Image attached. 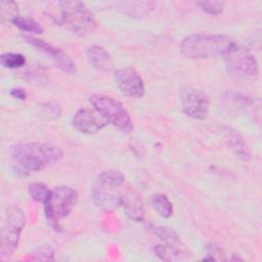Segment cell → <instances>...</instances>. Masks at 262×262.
Listing matches in <instances>:
<instances>
[{
	"label": "cell",
	"mask_w": 262,
	"mask_h": 262,
	"mask_svg": "<svg viewBox=\"0 0 262 262\" xmlns=\"http://www.w3.org/2000/svg\"><path fill=\"white\" fill-rule=\"evenodd\" d=\"M208 250V254L213 256L215 258V260H224V258L222 257V252L221 250L216 246V245H208L207 247Z\"/></svg>",
	"instance_id": "26"
},
{
	"label": "cell",
	"mask_w": 262,
	"mask_h": 262,
	"mask_svg": "<svg viewBox=\"0 0 262 262\" xmlns=\"http://www.w3.org/2000/svg\"><path fill=\"white\" fill-rule=\"evenodd\" d=\"M72 124L76 130L84 134H94L108 123L95 110L81 108L73 117Z\"/></svg>",
	"instance_id": "12"
},
{
	"label": "cell",
	"mask_w": 262,
	"mask_h": 262,
	"mask_svg": "<svg viewBox=\"0 0 262 262\" xmlns=\"http://www.w3.org/2000/svg\"><path fill=\"white\" fill-rule=\"evenodd\" d=\"M9 94H10L13 98L18 99V100H26L27 97H28L27 91H26L24 88H20V87L12 88V89L10 90Z\"/></svg>",
	"instance_id": "25"
},
{
	"label": "cell",
	"mask_w": 262,
	"mask_h": 262,
	"mask_svg": "<svg viewBox=\"0 0 262 262\" xmlns=\"http://www.w3.org/2000/svg\"><path fill=\"white\" fill-rule=\"evenodd\" d=\"M180 103L183 113L193 119L204 120L208 117L210 100L200 89L187 86L180 91Z\"/></svg>",
	"instance_id": "9"
},
{
	"label": "cell",
	"mask_w": 262,
	"mask_h": 262,
	"mask_svg": "<svg viewBox=\"0 0 262 262\" xmlns=\"http://www.w3.org/2000/svg\"><path fill=\"white\" fill-rule=\"evenodd\" d=\"M114 80L117 87L126 96L141 98L145 93V87L141 76L131 67L117 70L114 73Z\"/></svg>",
	"instance_id": "11"
},
{
	"label": "cell",
	"mask_w": 262,
	"mask_h": 262,
	"mask_svg": "<svg viewBox=\"0 0 262 262\" xmlns=\"http://www.w3.org/2000/svg\"><path fill=\"white\" fill-rule=\"evenodd\" d=\"M28 191L30 196L38 202V203H42L45 204V202L47 201L49 193H50V189H48V187L41 182H33L29 185L28 187Z\"/></svg>",
	"instance_id": "21"
},
{
	"label": "cell",
	"mask_w": 262,
	"mask_h": 262,
	"mask_svg": "<svg viewBox=\"0 0 262 262\" xmlns=\"http://www.w3.org/2000/svg\"><path fill=\"white\" fill-rule=\"evenodd\" d=\"M150 204L155 211L163 218H169L173 214V205L163 193H156L150 199Z\"/></svg>",
	"instance_id": "16"
},
{
	"label": "cell",
	"mask_w": 262,
	"mask_h": 262,
	"mask_svg": "<svg viewBox=\"0 0 262 262\" xmlns=\"http://www.w3.org/2000/svg\"><path fill=\"white\" fill-rule=\"evenodd\" d=\"M10 156L18 171L30 173L40 171L58 162L62 150L50 143L24 142L10 147Z\"/></svg>",
	"instance_id": "2"
},
{
	"label": "cell",
	"mask_w": 262,
	"mask_h": 262,
	"mask_svg": "<svg viewBox=\"0 0 262 262\" xmlns=\"http://www.w3.org/2000/svg\"><path fill=\"white\" fill-rule=\"evenodd\" d=\"M195 4L202 11L211 15H219L224 8V2L221 1H199Z\"/></svg>",
	"instance_id": "23"
},
{
	"label": "cell",
	"mask_w": 262,
	"mask_h": 262,
	"mask_svg": "<svg viewBox=\"0 0 262 262\" xmlns=\"http://www.w3.org/2000/svg\"><path fill=\"white\" fill-rule=\"evenodd\" d=\"M222 133L228 146L233 150L236 157L243 161H248L251 159V152L248 145L235 130L229 127H223Z\"/></svg>",
	"instance_id": "14"
},
{
	"label": "cell",
	"mask_w": 262,
	"mask_h": 262,
	"mask_svg": "<svg viewBox=\"0 0 262 262\" xmlns=\"http://www.w3.org/2000/svg\"><path fill=\"white\" fill-rule=\"evenodd\" d=\"M228 73L238 79H256L258 76V62L256 57L244 48L236 47L225 56Z\"/></svg>",
	"instance_id": "8"
},
{
	"label": "cell",
	"mask_w": 262,
	"mask_h": 262,
	"mask_svg": "<svg viewBox=\"0 0 262 262\" xmlns=\"http://www.w3.org/2000/svg\"><path fill=\"white\" fill-rule=\"evenodd\" d=\"M154 232L158 235L165 244L178 246L180 244V239L178 234L168 226H157L154 228Z\"/></svg>",
	"instance_id": "22"
},
{
	"label": "cell",
	"mask_w": 262,
	"mask_h": 262,
	"mask_svg": "<svg viewBox=\"0 0 262 262\" xmlns=\"http://www.w3.org/2000/svg\"><path fill=\"white\" fill-rule=\"evenodd\" d=\"M155 254L164 261H176L183 259V253L177 248V246L172 245H157L154 248Z\"/></svg>",
	"instance_id": "17"
},
{
	"label": "cell",
	"mask_w": 262,
	"mask_h": 262,
	"mask_svg": "<svg viewBox=\"0 0 262 262\" xmlns=\"http://www.w3.org/2000/svg\"><path fill=\"white\" fill-rule=\"evenodd\" d=\"M0 63L3 68L7 69H17L21 68L26 63L25 55L15 52H6L1 54Z\"/></svg>",
	"instance_id": "19"
},
{
	"label": "cell",
	"mask_w": 262,
	"mask_h": 262,
	"mask_svg": "<svg viewBox=\"0 0 262 262\" xmlns=\"http://www.w3.org/2000/svg\"><path fill=\"white\" fill-rule=\"evenodd\" d=\"M49 16L59 26L86 36L95 32L97 21L90 9L81 1H57L49 3Z\"/></svg>",
	"instance_id": "1"
},
{
	"label": "cell",
	"mask_w": 262,
	"mask_h": 262,
	"mask_svg": "<svg viewBox=\"0 0 262 262\" xmlns=\"http://www.w3.org/2000/svg\"><path fill=\"white\" fill-rule=\"evenodd\" d=\"M89 100L94 110L108 124L114 125L124 132H130L132 130V121L129 113L120 101L102 94H92Z\"/></svg>",
	"instance_id": "7"
},
{
	"label": "cell",
	"mask_w": 262,
	"mask_h": 262,
	"mask_svg": "<svg viewBox=\"0 0 262 262\" xmlns=\"http://www.w3.org/2000/svg\"><path fill=\"white\" fill-rule=\"evenodd\" d=\"M121 206L125 214L134 221H142L144 219V207L140 195L131 187L125 186L121 196Z\"/></svg>",
	"instance_id": "13"
},
{
	"label": "cell",
	"mask_w": 262,
	"mask_h": 262,
	"mask_svg": "<svg viewBox=\"0 0 262 262\" xmlns=\"http://www.w3.org/2000/svg\"><path fill=\"white\" fill-rule=\"evenodd\" d=\"M23 38L26 42L37 48L38 50L42 51L45 55H47L54 63L55 66L60 69L66 74H74L76 72V67L72 58L60 48L53 46L50 43H47L46 41L36 38L32 35H24Z\"/></svg>",
	"instance_id": "10"
},
{
	"label": "cell",
	"mask_w": 262,
	"mask_h": 262,
	"mask_svg": "<svg viewBox=\"0 0 262 262\" xmlns=\"http://www.w3.org/2000/svg\"><path fill=\"white\" fill-rule=\"evenodd\" d=\"M26 224V216L18 206L7 209L1 230V258H9L17 249L21 231Z\"/></svg>",
	"instance_id": "6"
},
{
	"label": "cell",
	"mask_w": 262,
	"mask_h": 262,
	"mask_svg": "<svg viewBox=\"0 0 262 262\" xmlns=\"http://www.w3.org/2000/svg\"><path fill=\"white\" fill-rule=\"evenodd\" d=\"M34 256L37 260L41 261H52L54 252L49 245H41L34 250Z\"/></svg>",
	"instance_id": "24"
},
{
	"label": "cell",
	"mask_w": 262,
	"mask_h": 262,
	"mask_svg": "<svg viewBox=\"0 0 262 262\" xmlns=\"http://www.w3.org/2000/svg\"><path fill=\"white\" fill-rule=\"evenodd\" d=\"M78 200L76 189L68 185H58L50 190L44 204L46 218L54 230H60L59 220L70 215Z\"/></svg>",
	"instance_id": "5"
},
{
	"label": "cell",
	"mask_w": 262,
	"mask_h": 262,
	"mask_svg": "<svg viewBox=\"0 0 262 262\" xmlns=\"http://www.w3.org/2000/svg\"><path fill=\"white\" fill-rule=\"evenodd\" d=\"M87 59L92 68L100 72H110L112 70V58L110 54L98 45H93L87 50Z\"/></svg>",
	"instance_id": "15"
},
{
	"label": "cell",
	"mask_w": 262,
	"mask_h": 262,
	"mask_svg": "<svg viewBox=\"0 0 262 262\" xmlns=\"http://www.w3.org/2000/svg\"><path fill=\"white\" fill-rule=\"evenodd\" d=\"M12 24L26 33L42 34L44 32L43 27L36 19L30 16H17Z\"/></svg>",
	"instance_id": "18"
},
{
	"label": "cell",
	"mask_w": 262,
	"mask_h": 262,
	"mask_svg": "<svg viewBox=\"0 0 262 262\" xmlns=\"http://www.w3.org/2000/svg\"><path fill=\"white\" fill-rule=\"evenodd\" d=\"M125 176L118 170H105L99 173L91 188V198L96 207L113 210L121 206V196Z\"/></svg>",
	"instance_id": "4"
},
{
	"label": "cell",
	"mask_w": 262,
	"mask_h": 262,
	"mask_svg": "<svg viewBox=\"0 0 262 262\" xmlns=\"http://www.w3.org/2000/svg\"><path fill=\"white\" fill-rule=\"evenodd\" d=\"M235 47L236 43L229 36L207 33L188 35L179 44L181 54L189 59L225 57Z\"/></svg>",
	"instance_id": "3"
},
{
	"label": "cell",
	"mask_w": 262,
	"mask_h": 262,
	"mask_svg": "<svg viewBox=\"0 0 262 262\" xmlns=\"http://www.w3.org/2000/svg\"><path fill=\"white\" fill-rule=\"evenodd\" d=\"M0 14L2 23H13V20L19 16L17 4L13 1H1L0 2Z\"/></svg>",
	"instance_id": "20"
}]
</instances>
